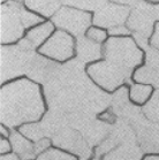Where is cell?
<instances>
[{
  "label": "cell",
  "mask_w": 159,
  "mask_h": 160,
  "mask_svg": "<svg viewBox=\"0 0 159 160\" xmlns=\"http://www.w3.org/2000/svg\"><path fill=\"white\" fill-rule=\"evenodd\" d=\"M143 151L137 144H123L104 154L103 160H141Z\"/></svg>",
  "instance_id": "d6986e66"
},
{
  "label": "cell",
  "mask_w": 159,
  "mask_h": 160,
  "mask_svg": "<svg viewBox=\"0 0 159 160\" xmlns=\"http://www.w3.org/2000/svg\"><path fill=\"white\" fill-rule=\"evenodd\" d=\"M0 160H20V157L18 154H3Z\"/></svg>",
  "instance_id": "d6a6232c"
},
{
  "label": "cell",
  "mask_w": 159,
  "mask_h": 160,
  "mask_svg": "<svg viewBox=\"0 0 159 160\" xmlns=\"http://www.w3.org/2000/svg\"><path fill=\"white\" fill-rule=\"evenodd\" d=\"M0 129H1V136H3V137H5V136L7 137V136H9V135H11V132H8L7 129H5V126H4V124H1Z\"/></svg>",
  "instance_id": "836d02e7"
},
{
  "label": "cell",
  "mask_w": 159,
  "mask_h": 160,
  "mask_svg": "<svg viewBox=\"0 0 159 160\" xmlns=\"http://www.w3.org/2000/svg\"><path fill=\"white\" fill-rule=\"evenodd\" d=\"M52 144L55 148L66 150L72 154H75L80 160H91L92 158V148L85 141L83 135L75 128L66 127L60 130L52 138Z\"/></svg>",
  "instance_id": "ba28073f"
},
{
  "label": "cell",
  "mask_w": 159,
  "mask_h": 160,
  "mask_svg": "<svg viewBox=\"0 0 159 160\" xmlns=\"http://www.w3.org/2000/svg\"><path fill=\"white\" fill-rule=\"evenodd\" d=\"M59 68V63L45 59L42 54H36L25 75L33 82H38L45 85L54 78Z\"/></svg>",
  "instance_id": "9a60e30c"
},
{
  "label": "cell",
  "mask_w": 159,
  "mask_h": 160,
  "mask_svg": "<svg viewBox=\"0 0 159 160\" xmlns=\"http://www.w3.org/2000/svg\"><path fill=\"white\" fill-rule=\"evenodd\" d=\"M53 28H54L53 22H45L43 24L35 27L33 29L30 30L25 37V39L36 48L50 37L51 33L53 32Z\"/></svg>",
  "instance_id": "44dd1931"
},
{
  "label": "cell",
  "mask_w": 159,
  "mask_h": 160,
  "mask_svg": "<svg viewBox=\"0 0 159 160\" xmlns=\"http://www.w3.org/2000/svg\"><path fill=\"white\" fill-rule=\"evenodd\" d=\"M36 160H77L70 153H66L58 149H47L45 152L37 157Z\"/></svg>",
  "instance_id": "484cf974"
},
{
  "label": "cell",
  "mask_w": 159,
  "mask_h": 160,
  "mask_svg": "<svg viewBox=\"0 0 159 160\" xmlns=\"http://www.w3.org/2000/svg\"><path fill=\"white\" fill-rule=\"evenodd\" d=\"M44 98L50 108L66 114L83 113L98 117L111 105V96L88 76L84 62L77 58L60 65L54 78L44 85Z\"/></svg>",
  "instance_id": "6da1fadb"
},
{
  "label": "cell",
  "mask_w": 159,
  "mask_h": 160,
  "mask_svg": "<svg viewBox=\"0 0 159 160\" xmlns=\"http://www.w3.org/2000/svg\"><path fill=\"white\" fill-rule=\"evenodd\" d=\"M76 53L79 60L87 63L100 59L103 55V50L99 43L91 40L87 36H80L76 40Z\"/></svg>",
  "instance_id": "e0dca14e"
},
{
  "label": "cell",
  "mask_w": 159,
  "mask_h": 160,
  "mask_svg": "<svg viewBox=\"0 0 159 160\" xmlns=\"http://www.w3.org/2000/svg\"><path fill=\"white\" fill-rule=\"evenodd\" d=\"M22 5L20 1L9 0L1 6V30L0 39L3 44L14 43L20 39L25 27L21 16Z\"/></svg>",
  "instance_id": "52a82bcc"
},
{
  "label": "cell",
  "mask_w": 159,
  "mask_h": 160,
  "mask_svg": "<svg viewBox=\"0 0 159 160\" xmlns=\"http://www.w3.org/2000/svg\"><path fill=\"white\" fill-rule=\"evenodd\" d=\"M142 112L148 120L159 122V89L153 92L151 99L142 107Z\"/></svg>",
  "instance_id": "603a6c76"
},
{
  "label": "cell",
  "mask_w": 159,
  "mask_h": 160,
  "mask_svg": "<svg viewBox=\"0 0 159 160\" xmlns=\"http://www.w3.org/2000/svg\"><path fill=\"white\" fill-rule=\"evenodd\" d=\"M37 53L25 39L15 45L1 46V83L27 74L30 63Z\"/></svg>",
  "instance_id": "3957f363"
},
{
  "label": "cell",
  "mask_w": 159,
  "mask_h": 160,
  "mask_svg": "<svg viewBox=\"0 0 159 160\" xmlns=\"http://www.w3.org/2000/svg\"><path fill=\"white\" fill-rule=\"evenodd\" d=\"M106 61L131 74L135 67L143 61V52L137 43L129 37H111L103 48Z\"/></svg>",
  "instance_id": "277c9868"
},
{
  "label": "cell",
  "mask_w": 159,
  "mask_h": 160,
  "mask_svg": "<svg viewBox=\"0 0 159 160\" xmlns=\"http://www.w3.org/2000/svg\"><path fill=\"white\" fill-rule=\"evenodd\" d=\"M45 104L39 87L30 80L13 81L1 88L0 92V121L13 129L42 119Z\"/></svg>",
  "instance_id": "7a4b0ae2"
},
{
  "label": "cell",
  "mask_w": 159,
  "mask_h": 160,
  "mask_svg": "<svg viewBox=\"0 0 159 160\" xmlns=\"http://www.w3.org/2000/svg\"><path fill=\"white\" fill-rule=\"evenodd\" d=\"M21 16H22V21H23V24H24L25 29L43 21V18H40V16L28 12L23 6H22V9H21Z\"/></svg>",
  "instance_id": "4316f807"
},
{
  "label": "cell",
  "mask_w": 159,
  "mask_h": 160,
  "mask_svg": "<svg viewBox=\"0 0 159 160\" xmlns=\"http://www.w3.org/2000/svg\"><path fill=\"white\" fill-rule=\"evenodd\" d=\"M137 145L144 153L158 154L159 153V122L143 118L134 127Z\"/></svg>",
  "instance_id": "4fadbf2b"
},
{
  "label": "cell",
  "mask_w": 159,
  "mask_h": 160,
  "mask_svg": "<svg viewBox=\"0 0 159 160\" xmlns=\"http://www.w3.org/2000/svg\"><path fill=\"white\" fill-rule=\"evenodd\" d=\"M152 92V85L150 84H133L130 87L129 97L136 104H143L148 100Z\"/></svg>",
  "instance_id": "cb8c5ba5"
},
{
  "label": "cell",
  "mask_w": 159,
  "mask_h": 160,
  "mask_svg": "<svg viewBox=\"0 0 159 160\" xmlns=\"http://www.w3.org/2000/svg\"><path fill=\"white\" fill-rule=\"evenodd\" d=\"M143 160H159V156L157 154H150V156H146Z\"/></svg>",
  "instance_id": "e575fe53"
},
{
  "label": "cell",
  "mask_w": 159,
  "mask_h": 160,
  "mask_svg": "<svg viewBox=\"0 0 159 160\" xmlns=\"http://www.w3.org/2000/svg\"><path fill=\"white\" fill-rule=\"evenodd\" d=\"M74 51V40L67 32L55 31L39 48V53L57 61H66L72 58Z\"/></svg>",
  "instance_id": "8fae6325"
},
{
  "label": "cell",
  "mask_w": 159,
  "mask_h": 160,
  "mask_svg": "<svg viewBox=\"0 0 159 160\" xmlns=\"http://www.w3.org/2000/svg\"><path fill=\"white\" fill-rule=\"evenodd\" d=\"M18 131L23 136H25L28 139L33 141V142H38L40 139L45 138V135H44L43 129L40 127L39 121L22 124L21 127H20V129H18Z\"/></svg>",
  "instance_id": "d4e9b609"
},
{
  "label": "cell",
  "mask_w": 159,
  "mask_h": 160,
  "mask_svg": "<svg viewBox=\"0 0 159 160\" xmlns=\"http://www.w3.org/2000/svg\"><path fill=\"white\" fill-rule=\"evenodd\" d=\"M106 36H107V33L105 32L104 30H100L99 28H96V27L89 28V30L87 31L88 38H90L91 40H94V42L99 44L106 39Z\"/></svg>",
  "instance_id": "83f0119b"
},
{
  "label": "cell",
  "mask_w": 159,
  "mask_h": 160,
  "mask_svg": "<svg viewBox=\"0 0 159 160\" xmlns=\"http://www.w3.org/2000/svg\"><path fill=\"white\" fill-rule=\"evenodd\" d=\"M52 22L60 29L70 32L74 36H83L89 30L91 15L85 11L64 6L52 16Z\"/></svg>",
  "instance_id": "9c48e42d"
},
{
  "label": "cell",
  "mask_w": 159,
  "mask_h": 160,
  "mask_svg": "<svg viewBox=\"0 0 159 160\" xmlns=\"http://www.w3.org/2000/svg\"><path fill=\"white\" fill-rule=\"evenodd\" d=\"M134 80L138 83L155 85L159 89V50L155 48H145V63L135 70Z\"/></svg>",
  "instance_id": "5bb4252c"
},
{
  "label": "cell",
  "mask_w": 159,
  "mask_h": 160,
  "mask_svg": "<svg viewBox=\"0 0 159 160\" xmlns=\"http://www.w3.org/2000/svg\"><path fill=\"white\" fill-rule=\"evenodd\" d=\"M9 142L12 144V149L15 154H18L21 160H33L37 158L35 151V143L28 141V138L23 136L20 131L12 129L9 135Z\"/></svg>",
  "instance_id": "ac0fdd59"
},
{
  "label": "cell",
  "mask_w": 159,
  "mask_h": 160,
  "mask_svg": "<svg viewBox=\"0 0 159 160\" xmlns=\"http://www.w3.org/2000/svg\"><path fill=\"white\" fill-rule=\"evenodd\" d=\"M11 146H12L11 142H8L6 138L1 137V141H0V153H1V154L9 152V150H11Z\"/></svg>",
  "instance_id": "4dcf8cb0"
},
{
  "label": "cell",
  "mask_w": 159,
  "mask_h": 160,
  "mask_svg": "<svg viewBox=\"0 0 159 160\" xmlns=\"http://www.w3.org/2000/svg\"><path fill=\"white\" fill-rule=\"evenodd\" d=\"M91 160H98V159H96V158H95V157H92V158H91Z\"/></svg>",
  "instance_id": "8d00e7d4"
},
{
  "label": "cell",
  "mask_w": 159,
  "mask_h": 160,
  "mask_svg": "<svg viewBox=\"0 0 159 160\" xmlns=\"http://www.w3.org/2000/svg\"><path fill=\"white\" fill-rule=\"evenodd\" d=\"M61 2L68 7H75L82 11H98L103 7L107 0H61Z\"/></svg>",
  "instance_id": "7402d4cb"
},
{
  "label": "cell",
  "mask_w": 159,
  "mask_h": 160,
  "mask_svg": "<svg viewBox=\"0 0 159 160\" xmlns=\"http://www.w3.org/2000/svg\"><path fill=\"white\" fill-rule=\"evenodd\" d=\"M151 46L152 48H157V50H159V22L156 24L155 30H153V33H152Z\"/></svg>",
  "instance_id": "f546056e"
},
{
  "label": "cell",
  "mask_w": 159,
  "mask_h": 160,
  "mask_svg": "<svg viewBox=\"0 0 159 160\" xmlns=\"http://www.w3.org/2000/svg\"><path fill=\"white\" fill-rule=\"evenodd\" d=\"M129 14L130 9L128 6L116 2H106L103 7L95 12L94 23L98 28H107L109 30L127 23Z\"/></svg>",
  "instance_id": "7c38bea8"
},
{
  "label": "cell",
  "mask_w": 159,
  "mask_h": 160,
  "mask_svg": "<svg viewBox=\"0 0 159 160\" xmlns=\"http://www.w3.org/2000/svg\"><path fill=\"white\" fill-rule=\"evenodd\" d=\"M87 73L98 87L106 91H114L125 82H129L131 74L109 61L95 62L87 68Z\"/></svg>",
  "instance_id": "8992f818"
},
{
  "label": "cell",
  "mask_w": 159,
  "mask_h": 160,
  "mask_svg": "<svg viewBox=\"0 0 159 160\" xmlns=\"http://www.w3.org/2000/svg\"><path fill=\"white\" fill-rule=\"evenodd\" d=\"M123 144H137L136 134L129 123H127L126 121L121 119H118L115 123L112 124L107 137L99 145L96 146L94 157L99 160L103 154H106L113 149Z\"/></svg>",
  "instance_id": "30bf717a"
},
{
  "label": "cell",
  "mask_w": 159,
  "mask_h": 160,
  "mask_svg": "<svg viewBox=\"0 0 159 160\" xmlns=\"http://www.w3.org/2000/svg\"><path fill=\"white\" fill-rule=\"evenodd\" d=\"M61 0H24L27 7L42 14L45 18H50L61 8Z\"/></svg>",
  "instance_id": "ffe728a7"
},
{
  "label": "cell",
  "mask_w": 159,
  "mask_h": 160,
  "mask_svg": "<svg viewBox=\"0 0 159 160\" xmlns=\"http://www.w3.org/2000/svg\"><path fill=\"white\" fill-rule=\"evenodd\" d=\"M150 1H156V2H159V0H150Z\"/></svg>",
  "instance_id": "d590c367"
},
{
  "label": "cell",
  "mask_w": 159,
  "mask_h": 160,
  "mask_svg": "<svg viewBox=\"0 0 159 160\" xmlns=\"http://www.w3.org/2000/svg\"><path fill=\"white\" fill-rule=\"evenodd\" d=\"M111 127L112 124L101 121L100 119H98V117H91L81 126L79 131H81L89 145L94 148L98 146L107 137Z\"/></svg>",
  "instance_id": "2e32d148"
},
{
  "label": "cell",
  "mask_w": 159,
  "mask_h": 160,
  "mask_svg": "<svg viewBox=\"0 0 159 160\" xmlns=\"http://www.w3.org/2000/svg\"><path fill=\"white\" fill-rule=\"evenodd\" d=\"M133 7L127 20V27L133 32L138 46L145 50L149 48L148 39L153 31V23L159 20L158 5H150L141 1Z\"/></svg>",
  "instance_id": "5b68a950"
},
{
  "label": "cell",
  "mask_w": 159,
  "mask_h": 160,
  "mask_svg": "<svg viewBox=\"0 0 159 160\" xmlns=\"http://www.w3.org/2000/svg\"><path fill=\"white\" fill-rule=\"evenodd\" d=\"M142 0H112V2L125 5V6H135V5H137Z\"/></svg>",
  "instance_id": "1f68e13d"
},
{
  "label": "cell",
  "mask_w": 159,
  "mask_h": 160,
  "mask_svg": "<svg viewBox=\"0 0 159 160\" xmlns=\"http://www.w3.org/2000/svg\"><path fill=\"white\" fill-rule=\"evenodd\" d=\"M107 32L109 35H111L112 37L116 36V37H120V36H127V35H130V31L128 29V27H126L125 24L123 26H118V27H114L112 29H109L107 30Z\"/></svg>",
  "instance_id": "f1b7e54d"
}]
</instances>
